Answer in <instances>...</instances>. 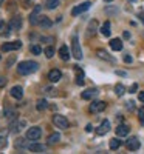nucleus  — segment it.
<instances>
[{
  "instance_id": "obj_1",
  "label": "nucleus",
  "mask_w": 144,
  "mask_h": 154,
  "mask_svg": "<svg viewBox=\"0 0 144 154\" xmlns=\"http://www.w3.org/2000/svg\"><path fill=\"white\" fill-rule=\"evenodd\" d=\"M39 69V63L37 62H33V60H25V62H20L17 65V72L22 74V75H28V74H33Z\"/></svg>"
},
{
  "instance_id": "obj_2",
  "label": "nucleus",
  "mask_w": 144,
  "mask_h": 154,
  "mask_svg": "<svg viewBox=\"0 0 144 154\" xmlns=\"http://www.w3.org/2000/svg\"><path fill=\"white\" fill-rule=\"evenodd\" d=\"M71 54L76 60H81L82 59V51H81V45H79V38L74 34L71 37Z\"/></svg>"
},
{
  "instance_id": "obj_3",
  "label": "nucleus",
  "mask_w": 144,
  "mask_h": 154,
  "mask_svg": "<svg viewBox=\"0 0 144 154\" xmlns=\"http://www.w3.org/2000/svg\"><path fill=\"white\" fill-rule=\"evenodd\" d=\"M53 123L57 126V128H61V130H67L68 128V120H67V117L65 116H61V114H54L53 116Z\"/></svg>"
},
{
  "instance_id": "obj_4",
  "label": "nucleus",
  "mask_w": 144,
  "mask_h": 154,
  "mask_svg": "<svg viewBox=\"0 0 144 154\" xmlns=\"http://www.w3.org/2000/svg\"><path fill=\"white\" fill-rule=\"evenodd\" d=\"M42 136V130L39 126H33V128H28L27 131V139L28 140H39Z\"/></svg>"
},
{
  "instance_id": "obj_5",
  "label": "nucleus",
  "mask_w": 144,
  "mask_h": 154,
  "mask_svg": "<svg viewBox=\"0 0 144 154\" xmlns=\"http://www.w3.org/2000/svg\"><path fill=\"white\" fill-rule=\"evenodd\" d=\"M22 48V42L20 40H16V42H6L2 45V51L3 53H9V51H17Z\"/></svg>"
},
{
  "instance_id": "obj_6",
  "label": "nucleus",
  "mask_w": 144,
  "mask_h": 154,
  "mask_svg": "<svg viewBox=\"0 0 144 154\" xmlns=\"http://www.w3.org/2000/svg\"><path fill=\"white\" fill-rule=\"evenodd\" d=\"M90 6H91V2H84V3H81V5L74 6L73 11H71V16H79V14H82V12H85Z\"/></svg>"
},
{
  "instance_id": "obj_7",
  "label": "nucleus",
  "mask_w": 144,
  "mask_h": 154,
  "mask_svg": "<svg viewBox=\"0 0 144 154\" xmlns=\"http://www.w3.org/2000/svg\"><path fill=\"white\" fill-rule=\"evenodd\" d=\"M41 11H42V6L41 5H36V8L33 9V12L30 14V23L31 25H37L39 23V19H41Z\"/></svg>"
},
{
  "instance_id": "obj_8",
  "label": "nucleus",
  "mask_w": 144,
  "mask_h": 154,
  "mask_svg": "<svg viewBox=\"0 0 144 154\" xmlns=\"http://www.w3.org/2000/svg\"><path fill=\"white\" fill-rule=\"evenodd\" d=\"M104 109H106V102H102V100H95L93 103L90 105L91 112H102Z\"/></svg>"
},
{
  "instance_id": "obj_9",
  "label": "nucleus",
  "mask_w": 144,
  "mask_h": 154,
  "mask_svg": "<svg viewBox=\"0 0 144 154\" xmlns=\"http://www.w3.org/2000/svg\"><path fill=\"white\" fill-rule=\"evenodd\" d=\"M110 130V122L109 120H102L101 125L98 126V130H96V134L98 136H104V134H107Z\"/></svg>"
},
{
  "instance_id": "obj_10",
  "label": "nucleus",
  "mask_w": 144,
  "mask_h": 154,
  "mask_svg": "<svg viewBox=\"0 0 144 154\" xmlns=\"http://www.w3.org/2000/svg\"><path fill=\"white\" fill-rule=\"evenodd\" d=\"M126 146L130 151H136V149H139V140L136 137H130L127 142H126Z\"/></svg>"
},
{
  "instance_id": "obj_11",
  "label": "nucleus",
  "mask_w": 144,
  "mask_h": 154,
  "mask_svg": "<svg viewBox=\"0 0 144 154\" xmlns=\"http://www.w3.org/2000/svg\"><path fill=\"white\" fill-rule=\"evenodd\" d=\"M22 28V17L16 16L9 20V29H20Z\"/></svg>"
},
{
  "instance_id": "obj_12",
  "label": "nucleus",
  "mask_w": 144,
  "mask_h": 154,
  "mask_svg": "<svg viewBox=\"0 0 144 154\" xmlns=\"http://www.w3.org/2000/svg\"><path fill=\"white\" fill-rule=\"evenodd\" d=\"M61 77H62V72H61L59 69H51V71L48 72V79H50V82H53V83L59 82Z\"/></svg>"
},
{
  "instance_id": "obj_13",
  "label": "nucleus",
  "mask_w": 144,
  "mask_h": 154,
  "mask_svg": "<svg viewBox=\"0 0 144 154\" xmlns=\"http://www.w3.org/2000/svg\"><path fill=\"white\" fill-rule=\"evenodd\" d=\"M9 94L14 97V99L20 100V99L23 97V88H22V86H12L11 91H9Z\"/></svg>"
},
{
  "instance_id": "obj_14",
  "label": "nucleus",
  "mask_w": 144,
  "mask_h": 154,
  "mask_svg": "<svg viewBox=\"0 0 144 154\" xmlns=\"http://www.w3.org/2000/svg\"><path fill=\"white\" fill-rule=\"evenodd\" d=\"M8 134H9L8 130H2V131H0V151L8 145Z\"/></svg>"
},
{
  "instance_id": "obj_15",
  "label": "nucleus",
  "mask_w": 144,
  "mask_h": 154,
  "mask_svg": "<svg viewBox=\"0 0 144 154\" xmlns=\"http://www.w3.org/2000/svg\"><path fill=\"white\" fill-rule=\"evenodd\" d=\"M28 149L31 152H44V151H47V145H44V143H31V145H28Z\"/></svg>"
},
{
  "instance_id": "obj_16",
  "label": "nucleus",
  "mask_w": 144,
  "mask_h": 154,
  "mask_svg": "<svg viewBox=\"0 0 144 154\" xmlns=\"http://www.w3.org/2000/svg\"><path fill=\"white\" fill-rule=\"evenodd\" d=\"M96 94H98V89H96V88H90V89H85V91H82V99H84V100H91Z\"/></svg>"
},
{
  "instance_id": "obj_17",
  "label": "nucleus",
  "mask_w": 144,
  "mask_h": 154,
  "mask_svg": "<svg viewBox=\"0 0 144 154\" xmlns=\"http://www.w3.org/2000/svg\"><path fill=\"white\" fill-rule=\"evenodd\" d=\"M129 134V126L127 125H118V128H116V136L118 137H124V136H127Z\"/></svg>"
},
{
  "instance_id": "obj_18",
  "label": "nucleus",
  "mask_w": 144,
  "mask_h": 154,
  "mask_svg": "<svg viewBox=\"0 0 144 154\" xmlns=\"http://www.w3.org/2000/svg\"><path fill=\"white\" fill-rule=\"evenodd\" d=\"M110 48L113 51H121L123 49V40H119V38H112L110 40Z\"/></svg>"
},
{
  "instance_id": "obj_19",
  "label": "nucleus",
  "mask_w": 144,
  "mask_h": 154,
  "mask_svg": "<svg viewBox=\"0 0 144 154\" xmlns=\"http://www.w3.org/2000/svg\"><path fill=\"white\" fill-rule=\"evenodd\" d=\"M59 57H61L62 60H68V59H70V51H68V48L65 46V45H62V46L59 48Z\"/></svg>"
},
{
  "instance_id": "obj_20",
  "label": "nucleus",
  "mask_w": 144,
  "mask_h": 154,
  "mask_svg": "<svg viewBox=\"0 0 144 154\" xmlns=\"http://www.w3.org/2000/svg\"><path fill=\"white\" fill-rule=\"evenodd\" d=\"M39 25H41L42 28H51L53 22H51L48 17H45V16H41V19H39Z\"/></svg>"
},
{
  "instance_id": "obj_21",
  "label": "nucleus",
  "mask_w": 144,
  "mask_h": 154,
  "mask_svg": "<svg viewBox=\"0 0 144 154\" xmlns=\"http://www.w3.org/2000/svg\"><path fill=\"white\" fill-rule=\"evenodd\" d=\"M74 71H76V83L77 85H84V72L79 69V68H77V66H74Z\"/></svg>"
},
{
  "instance_id": "obj_22",
  "label": "nucleus",
  "mask_w": 144,
  "mask_h": 154,
  "mask_svg": "<svg viewBox=\"0 0 144 154\" xmlns=\"http://www.w3.org/2000/svg\"><path fill=\"white\" fill-rule=\"evenodd\" d=\"M36 108H37V111H44V109H47V108H48V102H47L45 99H39V100H37V103H36Z\"/></svg>"
},
{
  "instance_id": "obj_23",
  "label": "nucleus",
  "mask_w": 144,
  "mask_h": 154,
  "mask_svg": "<svg viewBox=\"0 0 144 154\" xmlns=\"http://www.w3.org/2000/svg\"><path fill=\"white\" fill-rule=\"evenodd\" d=\"M59 140H61V134H59V133H53V134L48 137V143H50V145H54V143L59 142Z\"/></svg>"
},
{
  "instance_id": "obj_24",
  "label": "nucleus",
  "mask_w": 144,
  "mask_h": 154,
  "mask_svg": "<svg viewBox=\"0 0 144 154\" xmlns=\"http://www.w3.org/2000/svg\"><path fill=\"white\" fill-rule=\"evenodd\" d=\"M98 57L99 59H104V60H109V62H113V57H110L104 49H98Z\"/></svg>"
},
{
  "instance_id": "obj_25",
  "label": "nucleus",
  "mask_w": 144,
  "mask_h": 154,
  "mask_svg": "<svg viewBox=\"0 0 144 154\" xmlns=\"http://www.w3.org/2000/svg\"><path fill=\"white\" fill-rule=\"evenodd\" d=\"M101 32H102V35H106V37H109V35H110V22H106V23L102 25Z\"/></svg>"
},
{
  "instance_id": "obj_26",
  "label": "nucleus",
  "mask_w": 144,
  "mask_h": 154,
  "mask_svg": "<svg viewBox=\"0 0 144 154\" xmlns=\"http://www.w3.org/2000/svg\"><path fill=\"white\" fill-rule=\"evenodd\" d=\"M119 146H121V140L119 139H116V137L110 139V149H118Z\"/></svg>"
},
{
  "instance_id": "obj_27",
  "label": "nucleus",
  "mask_w": 144,
  "mask_h": 154,
  "mask_svg": "<svg viewBox=\"0 0 144 154\" xmlns=\"http://www.w3.org/2000/svg\"><path fill=\"white\" fill-rule=\"evenodd\" d=\"M96 28H98V22L91 20L88 25V35H93V32H96Z\"/></svg>"
},
{
  "instance_id": "obj_28",
  "label": "nucleus",
  "mask_w": 144,
  "mask_h": 154,
  "mask_svg": "<svg viewBox=\"0 0 144 154\" xmlns=\"http://www.w3.org/2000/svg\"><path fill=\"white\" fill-rule=\"evenodd\" d=\"M45 6H47L48 9H54V8L59 6V0H47Z\"/></svg>"
},
{
  "instance_id": "obj_29",
  "label": "nucleus",
  "mask_w": 144,
  "mask_h": 154,
  "mask_svg": "<svg viewBox=\"0 0 144 154\" xmlns=\"http://www.w3.org/2000/svg\"><path fill=\"white\" fill-rule=\"evenodd\" d=\"M115 93H116V96H119V97H121V96L126 93V86L121 85V83H119V85H116V86H115Z\"/></svg>"
},
{
  "instance_id": "obj_30",
  "label": "nucleus",
  "mask_w": 144,
  "mask_h": 154,
  "mask_svg": "<svg viewBox=\"0 0 144 154\" xmlns=\"http://www.w3.org/2000/svg\"><path fill=\"white\" fill-rule=\"evenodd\" d=\"M45 56H47V59H51L54 56V48L53 46H47L45 48Z\"/></svg>"
},
{
  "instance_id": "obj_31",
  "label": "nucleus",
  "mask_w": 144,
  "mask_h": 154,
  "mask_svg": "<svg viewBox=\"0 0 144 154\" xmlns=\"http://www.w3.org/2000/svg\"><path fill=\"white\" fill-rule=\"evenodd\" d=\"M31 53L36 54V56H39V54L42 53V48L39 46V45H33V46H31Z\"/></svg>"
},
{
  "instance_id": "obj_32",
  "label": "nucleus",
  "mask_w": 144,
  "mask_h": 154,
  "mask_svg": "<svg viewBox=\"0 0 144 154\" xmlns=\"http://www.w3.org/2000/svg\"><path fill=\"white\" fill-rule=\"evenodd\" d=\"M138 117H139L141 125H144V106H141V108L138 109Z\"/></svg>"
},
{
  "instance_id": "obj_33",
  "label": "nucleus",
  "mask_w": 144,
  "mask_h": 154,
  "mask_svg": "<svg viewBox=\"0 0 144 154\" xmlns=\"http://www.w3.org/2000/svg\"><path fill=\"white\" fill-rule=\"evenodd\" d=\"M45 93H47L48 96H56V89L51 88V86H48V88H45Z\"/></svg>"
},
{
  "instance_id": "obj_34",
  "label": "nucleus",
  "mask_w": 144,
  "mask_h": 154,
  "mask_svg": "<svg viewBox=\"0 0 144 154\" xmlns=\"http://www.w3.org/2000/svg\"><path fill=\"white\" fill-rule=\"evenodd\" d=\"M5 116H6L8 119H14V117H16V112L11 111V109H6V111H5Z\"/></svg>"
},
{
  "instance_id": "obj_35",
  "label": "nucleus",
  "mask_w": 144,
  "mask_h": 154,
  "mask_svg": "<svg viewBox=\"0 0 144 154\" xmlns=\"http://www.w3.org/2000/svg\"><path fill=\"white\" fill-rule=\"evenodd\" d=\"M27 145H25V140L23 139H17V142H16V148H25Z\"/></svg>"
},
{
  "instance_id": "obj_36",
  "label": "nucleus",
  "mask_w": 144,
  "mask_h": 154,
  "mask_svg": "<svg viewBox=\"0 0 144 154\" xmlns=\"http://www.w3.org/2000/svg\"><path fill=\"white\" fill-rule=\"evenodd\" d=\"M136 89H138V85H136V83H133L132 86H130V88H129V93H130V94H132V93H135V91H136Z\"/></svg>"
},
{
  "instance_id": "obj_37",
  "label": "nucleus",
  "mask_w": 144,
  "mask_h": 154,
  "mask_svg": "<svg viewBox=\"0 0 144 154\" xmlns=\"http://www.w3.org/2000/svg\"><path fill=\"white\" fill-rule=\"evenodd\" d=\"M6 85V79H5V77H2V75H0V88H3Z\"/></svg>"
},
{
  "instance_id": "obj_38",
  "label": "nucleus",
  "mask_w": 144,
  "mask_h": 154,
  "mask_svg": "<svg viewBox=\"0 0 144 154\" xmlns=\"http://www.w3.org/2000/svg\"><path fill=\"white\" fill-rule=\"evenodd\" d=\"M124 62L130 63V62H132V57H130V56H126V57H124Z\"/></svg>"
},
{
  "instance_id": "obj_39",
  "label": "nucleus",
  "mask_w": 144,
  "mask_h": 154,
  "mask_svg": "<svg viewBox=\"0 0 144 154\" xmlns=\"http://www.w3.org/2000/svg\"><path fill=\"white\" fill-rule=\"evenodd\" d=\"M138 17H139V20L144 23V12H139V14H138Z\"/></svg>"
},
{
  "instance_id": "obj_40",
  "label": "nucleus",
  "mask_w": 144,
  "mask_h": 154,
  "mask_svg": "<svg viewBox=\"0 0 144 154\" xmlns=\"http://www.w3.org/2000/svg\"><path fill=\"white\" fill-rule=\"evenodd\" d=\"M138 99H139L141 102H144V93H139V96H138Z\"/></svg>"
},
{
  "instance_id": "obj_41",
  "label": "nucleus",
  "mask_w": 144,
  "mask_h": 154,
  "mask_svg": "<svg viewBox=\"0 0 144 154\" xmlns=\"http://www.w3.org/2000/svg\"><path fill=\"white\" fill-rule=\"evenodd\" d=\"M12 62H14V57H12V59H9V60H8V63H6V65L9 66V65H11V63H12Z\"/></svg>"
},
{
  "instance_id": "obj_42",
  "label": "nucleus",
  "mask_w": 144,
  "mask_h": 154,
  "mask_svg": "<svg viewBox=\"0 0 144 154\" xmlns=\"http://www.w3.org/2000/svg\"><path fill=\"white\" fill-rule=\"evenodd\" d=\"M85 131H88V133L91 131V125H87V128H85Z\"/></svg>"
},
{
  "instance_id": "obj_43",
  "label": "nucleus",
  "mask_w": 144,
  "mask_h": 154,
  "mask_svg": "<svg viewBox=\"0 0 144 154\" xmlns=\"http://www.w3.org/2000/svg\"><path fill=\"white\" fill-rule=\"evenodd\" d=\"M3 26H5V22H2V20H0V29H2Z\"/></svg>"
},
{
  "instance_id": "obj_44",
  "label": "nucleus",
  "mask_w": 144,
  "mask_h": 154,
  "mask_svg": "<svg viewBox=\"0 0 144 154\" xmlns=\"http://www.w3.org/2000/svg\"><path fill=\"white\" fill-rule=\"evenodd\" d=\"M25 2H27V3H30V2H33V0H25Z\"/></svg>"
},
{
  "instance_id": "obj_45",
  "label": "nucleus",
  "mask_w": 144,
  "mask_h": 154,
  "mask_svg": "<svg viewBox=\"0 0 144 154\" xmlns=\"http://www.w3.org/2000/svg\"><path fill=\"white\" fill-rule=\"evenodd\" d=\"M3 2H5V0H0V5H2V3H3Z\"/></svg>"
},
{
  "instance_id": "obj_46",
  "label": "nucleus",
  "mask_w": 144,
  "mask_h": 154,
  "mask_svg": "<svg viewBox=\"0 0 144 154\" xmlns=\"http://www.w3.org/2000/svg\"><path fill=\"white\" fill-rule=\"evenodd\" d=\"M104 2H112V0H104Z\"/></svg>"
},
{
  "instance_id": "obj_47",
  "label": "nucleus",
  "mask_w": 144,
  "mask_h": 154,
  "mask_svg": "<svg viewBox=\"0 0 144 154\" xmlns=\"http://www.w3.org/2000/svg\"><path fill=\"white\" fill-rule=\"evenodd\" d=\"M129 2H136V0H129Z\"/></svg>"
}]
</instances>
